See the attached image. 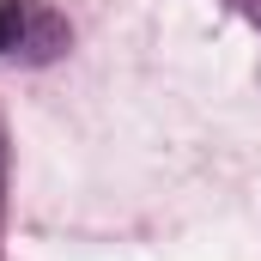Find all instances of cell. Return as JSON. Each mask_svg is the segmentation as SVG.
<instances>
[{
  "instance_id": "6da1fadb",
  "label": "cell",
  "mask_w": 261,
  "mask_h": 261,
  "mask_svg": "<svg viewBox=\"0 0 261 261\" xmlns=\"http://www.w3.org/2000/svg\"><path fill=\"white\" fill-rule=\"evenodd\" d=\"M31 24H37V12H31L24 0H0V55H12V49H24V37H31Z\"/></svg>"
}]
</instances>
